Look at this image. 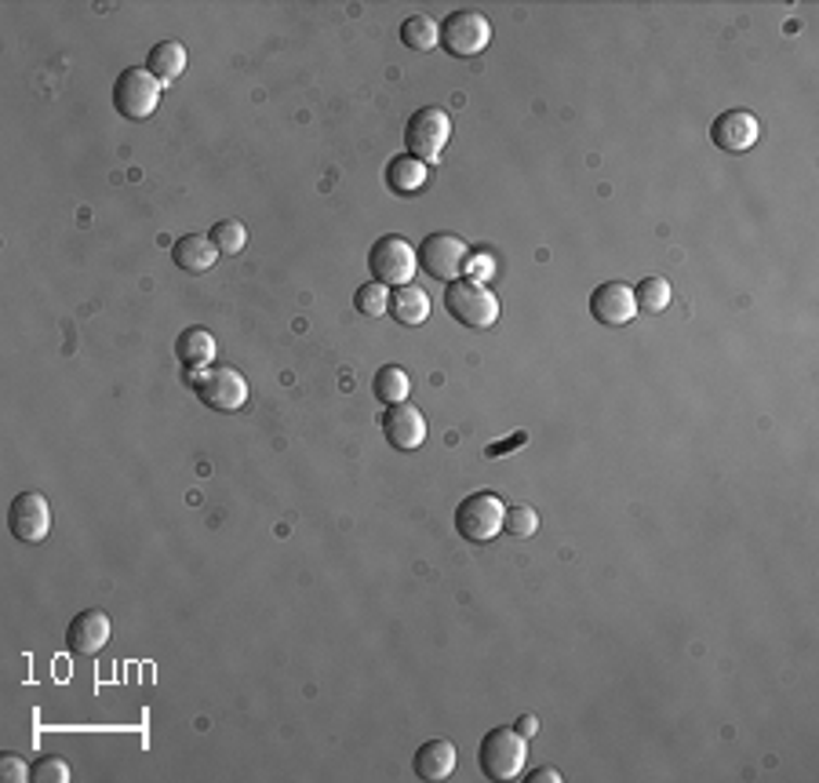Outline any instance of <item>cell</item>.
<instances>
[{
    "mask_svg": "<svg viewBox=\"0 0 819 783\" xmlns=\"http://www.w3.org/2000/svg\"><path fill=\"white\" fill-rule=\"evenodd\" d=\"M386 313L405 324V329H415V324H423L430 318V296L419 284H397V288L391 292V307H386Z\"/></svg>",
    "mask_w": 819,
    "mask_h": 783,
    "instance_id": "obj_17",
    "label": "cell"
},
{
    "mask_svg": "<svg viewBox=\"0 0 819 783\" xmlns=\"http://www.w3.org/2000/svg\"><path fill=\"white\" fill-rule=\"evenodd\" d=\"M514 729H517L525 740H532V736H536V732H539V718H536V715H521Z\"/></svg>",
    "mask_w": 819,
    "mask_h": 783,
    "instance_id": "obj_32",
    "label": "cell"
},
{
    "mask_svg": "<svg viewBox=\"0 0 819 783\" xmlns=\"http://www.w3.org/2000/svg\"><path fill=\"white\" fill-rule=\"evenodd\" d=\"M0 780H4V783H29V780H34V766H26L18 755H0Z\"/></svg>",
    "mask_w": 819,
    "mask_h": 783,
    "instance_id": "obj_28",
    "label": "cell"
},
{
    "mask_svg": "<svg viewBox=\"0 0 819 783\" xmlns=\"http://www.w3.org/2000/svg\"><path fill=\"white\" fill-rule=\"evenodd\" d=\"M638 313V303H634V288L627 281H605L593 288L590 296V318L605 329H619V324L634 321Z\"/></svg>",
    "mask_w": 819,
    "mask_h": 783,
    "instance_id": "obj_12",
    "label": "cell"
},
{
    "mask_svg": "<svg viewBox=\"0 0 819 783\" xmlns=\"http://www.w3.org/2000/svg\"><path fill=\"white\" fill-rule=\"evenodd\" d=\"M762 136V125L751 110H725V114L711 125V142L721 154H746Z\"/></svg>",
    "mask_w": 819,
    "mask_h": 783,
    "instance_id": "obj_13",
    "label": "cell"
},
{
    "mask_svg": "<svg viewBox=\"0 0 819 783\" xmlns=\"http://www.w3.org/2000/svg\"><path fill=\"white\" fill-rule=\"evenodd\" d=\"M670 281L667 278H641V284L634 288V303H638V310L644 313H663L670 307Z\"/></svg>",
    "mask_w": 819,
    "mask_h": 783,
    "instance_id": "obj_23",
    "label": "cell"
},
{
    "mask_svg": "<svg viewBox=\"0 0 819 783\" xmlns=\"http://www.w3.org/2000/svg\"><path fill=\"white\" fill-rule=\"evenodd\" d=\"M507 503L496 492H470L456 506V532L470 543H491L503 532Z\"/></svg>",
    "mask_w": 819,
    "mask_h": 783,
    "instance_id": "obj_4",
    "label": "cell"
},
{
    "mask_svg": "<svg viewBox=\"0 0 819 783\" xmlns=\"http://www.w3.org/2000/svg\"><path fill=\"white\" fill-rule=\"evenodd\" d=\"M66 780H69V766L59 755L34 761V783H66Z\"/></svg>",
    "mask_w": 819,
    "mask_h": 783,
    "instance_id": "obj_27",
    "label": "cell"
},
{
    "mask_svg": "<svg viewBox=\"0 0 819 783\" xmlns=\"http://www.w3.org/2000/svg\"><path fill=\"white\" fill-rule=\"evenodd\" d=\"M190 383L197 390L201 405H208L215 412H238L248 401V383L230 364H208V369L190 372Z\"/></svg>",
    "mask_w": 819,
    "mask_h": 783,
    "instance_id": "obj_5",
    "label": "cell"
},
{
    "mask_svg": "<svg viewBox=\"0 0 819 783\" xmlns=\"http://www.w3.org/2000/svg\"><path fill=\"white\" fill-rule=\"evenodd\" d=\"M176 358L187 364L190 372L208 369L215 361V335L208 329H187L176 339Z\"/></svg>",
    "mask_w": 819,
    "mask_h": 783,
    "instance_id": "obj_20",
    "label": "cell"
},
{
    "mask_svg": "<svg viewBox=\"0 0 819 783\" xmlns=\"http://www.w3.org/2000/svg\"><path fill=\"white\" fill-rule=\"evenodd\" d=\"M470 256L466 241L456 238V233H430V238L415 248V262L423 267L430 278L437 281H456L463 273V262Z\"/></svg>",
    "mask_w": 819,
    "mask_h": 783,
    "instance_id": "obj_9",
    "label": "cell"
},
{
    "mask_svg": "<svg viewBox=\"0 0 819 783\" xmlns=\"http://www.w3.org/2000/svg\"><path fill=\"white\" fill-rule=\"evenodd\" d=\"M412 769L419 780H448L456 772V747L448 740H426L412 755Z\"/></svg>",
    "mask_w": 819,
    "mask_h": 783,
    "instance_id": "obj_15",
    "label": "cell"
},
{
    "mask_svg": "<svg viewBox=\"0 0 819 783\" xmlns=\"http://www.w3.org/2000/svg\"><path fill=\"white\" fill-rule=\"evenodd\" d=\"M8 528L18 543H44L51 532V506L40 492H18L8 506Z\"/></svg>",
    "mask_w": 819,
    "mask_h": 783,
    "instance_id": "obj_10",
    "label": "cell"
},
{
    "mask_svg": "<svg viewBox=\"0 0 819 783\" xmlns=\"http://www.w3.org/2000/svg\"><path fill=\"white\" fill-rule=\"evenodd\" d=\"M448 139H452V117H448L442 106H423L408 117L405 146H408V154H412L415 161H423L426 168L442 161Z\"/></svg>",
    "mask_w": 819,
    "mask_h": 783,
    "instance_id": "obj_3",
    "label": "cell"
},
{
    "mask_svg": "<svg viewBox=\"0 0 819 783\" xmlns=\"http://www.w3.org/2000/svg\"><path fill=\"white\" fill-rule=\"evenodd\" d=\"M401 44L412 52H434L442 44V23L434 15H408L401 23Z\"/></svg>",
    "mask_w": 819,
    "mask_h": 783,
    "instance_id": "obj_21",
    "label": "cell"
},
{
    "mask_svg": "<svg viewBox=\"0 0 819 783\" xmlns=\"http://www.w3.org/2000/svg\"><path fill=\"white\" fill-rule=\"evenodd\" d=\"M383 179H386V190L397 193V197H412V193H419L426 187V165H423V161H415L412 154L391 157Z\"/></svg>",
    "mask_w": 819,
    "mask_h": 783,
    "instance_id": "obj_18",
    "label": "cell"
},
{
    "mask_svg": "<svg viewBox=\"0 0 819 783\" xmlns=\"http://www.w3.org/2000/svg\"><path fill=\"white\" fill-rule=\"evenodd\" d=\"M354 307L357 313H364V318H383L386 307H391V288L379 281H368L354 292Z\"/></svg>",
    "mask_w": 819,
    "mask_h": 783,
    "instance_id": "obj_25",
    "label": "cell"
},
{
    "mask_svg": "<svg viewBox=\"0 0 819 783\" xmlns=\"http://www.w3.org/2000/svg\"><path fill=\"white\" fill-rule=\"evenodd\" d=\"M208 238L215 248H219V256H241V252L248 248V230H244L241 219H219Z\"/></svg>",
    "mask_w": 819,
    "mask_h": 783,
    "instance_id": "obj_24",
    "label": "cell"
},
{
    "mask_svg": "<svg viewBox=\"0 0 819 783\" xmlns=\"http://www.w3.org/2000/svg\"><path fill=\"white\" fill-rule=\"evenodd\" d=\"M445 310L466 329H491L499 321V299L491 296L488 284L456 278L445 284Z\"/></svg>",
    "mask_w": 819,
    "mask_h": 783,
    "instance_id": "obj_2",
    "label": "cell"
},
{
    "mask_svg": "<svg viewBox=\"0 0 819 783\" xmlns=\"http://www.w3.org/2000/svg\"><path fill=\"white\" fill-rule=\"evenodd\" d=\"M379 423H383V437L391 441L394 452H415L419 445L426 441V420L412 401L386 405V412Z\"/></svg>",
    "mask_w": 819,
    "mask_h": 783,
    "instance_id": "obj_11",
    "label": "cell"
},
{
    "mask_svg": "<svg viewBox=\"0 0 819 783\" xmlns=\"http://www.w3.org/2000/svg\"><path fill=\"white\" fill-rule=\"evenodd\" d=\"M525 761H528V740L521 736L517 729H491L485 740H481V750H477V766L485 772L488 780H514L525 772Z\"/></svg>",
    "mask_w": 819,
    "mask_h": 783,
    "instance_id": "obj_1",
    "label": "cell"
},
{
    "mask_svg": "<svg viewBox=\"0 0 819 783\" xmlns=\"http://www.w3.org/2000/svg\"><path fill=\"white\" fill-rule=\"evenodd\" d=\"M528 783H561V772L554 766H542L536 772H528Z\"/></svg>",
    "mask_w": 819,
    "mask_h": 783,
    "instance_id": "obj_31",
    "label": "cell"
},
{
    "mask_svg": "<svg viewBox=\"0 0 819 783\" xmlns=\"http://www.w3.org/2000/svg\"><path fill=\"white\" fill-rule=\"evenodd\" d=\"M110 642V616L102 608H85L69 619L66 627V649L74 656H95Z\"/></svg>",
    "mask_w": 819,
    "mask_h": 783,
    "instance_id": "obj_14",
    "label": "cell"
},
{
    "mask_svg": "<svg viewBox=\"0 0 819 783\" xmlns=\"http://www.w3.org/2000/svg\"><path fill=\"white\" fill-rule=\"evenodd\" d=\"M503 532L514 536V540H532L539 532V514L532 506H507Z\"/></svg>",
    "mask_w": 819,
    "mask_h": 783,
    "instance_id": "obj_26",
    "label": "cell"
},
{
    "mask_svg": "<svg viewBox=\"0 0 819 783\" xmlns=\"http://www.w3.org/2000/svg\"><path fill=\"white\" fill-rule=\"evenodd\" d=\"M171 259H176V267L182 273H208L215 267V259H219V248H215L212 238H204V233H187V238L176 241Z\"/></svg>",
    "mask_w": 819,
    "mask_h": 783,
    "instance_id": "obj_16",
    "label": "cell"
},
{
    "mask_svg": "<svg viewBox=\"0 0 819 783\" xmlns=\"http://www.w3.org/2000/svg\"><path fill=\"white\" fill-rule=\"evenodd\" d=\"M463 270H466L470 281H481V284H485L488 273H491V259H488V256H466Z\"/></svg>",
    "mask_w": 819,
    "mask_h": 783,
    "instance_id": "obj_29",
    "label": "cell"
},
{
    "mask_svg": "<svg viewBox=\"0 0 819 783\" xmlns=\"http://www.w3.org/2000/svg\"><path fill=\"white\" fill-rule=\"evenodd\" d=\"M372 394L383 405H401V401H408V394H412V380H408V372L401 369V364H383L372 380Z\"/></svg>",
    "mask_w": 819,
    "mask_h": 783,
    "instance_id": "obj_22",
    "label": "cell"
},
{
    "mask_svg": "<svg viewBox=\"0 0 819 783\" xmlns=\"http://www.w3.org/2000/svg\"><path fill=\"white\" fill-rule=\"evenodd\" d=\"M415 267H419V262H415V248L405 238H397V233H386V238H379L372 244V252H368V270H372V278L379 284H386V288H397V284H412Z\"/></svg>",
    "mask_w": 819,
    "mask_h": 783,
    "instance_id": "obj_8",
    "label": "cell"
},
{
    "mask_svg": "<svg viewBox=\"0 0 819 783\" xmlns=\"http://www.w3.org/2000/svg\"><path fill=\"white\" fill-rule=\"evenodd\" d=\"M161 80L150 74L146 66H131L117 77L114 85V106L120 117L128 120H146L153 117V110L161 106Z\"/></svg>",
    "mask_w": 819,
    "mask_h": 783,
    "instance_id": "obj_7",
    "label": "cell"
},
{
    "mask_svg": "<svg viewBox=\"0 0 819 783\" xmlns=\"http://www.w3.org/2000/svg\"><path fill=\"white\" fill-rule=\"evenodd\" d=\"M146 69L161 85H176V80L187 74V44H179V40H161V44H153L146 55Z\"/></svg>",
    "mask_w": 819,
    "mask_h": 783,
    "instance_id": "obj_19",
    "label": "cell"
},
{
    "mask_svg": "<svg viewBox=\"0 0 819 783\" xmlns=\"http://www.w3.org/2000/svg\"><path fill=\"white\" fill-rule=\"evenodd\" d=\"M525 441H528V434H514L503 445H488V455L491 460H496V455H510V449H517V445H525Z\"/></svg>",
    "mask_w": 819,
    "mask_h": 783,
    "instance_id": "obj_30",
    "label": "cell"
},
{
    "mask_svg": "<svg viewBox=\"0 0 819 783\" xmlns=\"http://www.w3.org/2000/svg\"><path fill=\"white\" fill-rule=\"evenodd\" d=\"M491 44V23L474 8H463V12H452L442 18V52L452 59H474Z\"/></svg>",
    "mask_w": 819,
    "mask_h": 783,
    "instance_id": "obj_6",
    "label": "cell"
}]
</instances>
